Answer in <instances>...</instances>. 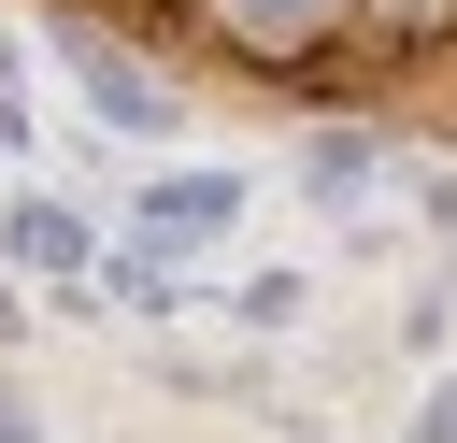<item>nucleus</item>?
I'll list each match as a JSON object with an SVG mask.
<instances>
[{"label": "nucleus", "mask_w": 457, "mask_h": 443, "mask_svg": "<svg viewBox=\"0 0 457 443\" xmlns=\"http://www.w3.org/2000/svg\"><path fill=\"white\" fill-rule=\"evenodd\" d=\"M443 14H457V0H386V29H443Z\"/></svg>", "instance_id": "1"}]
</instances>
